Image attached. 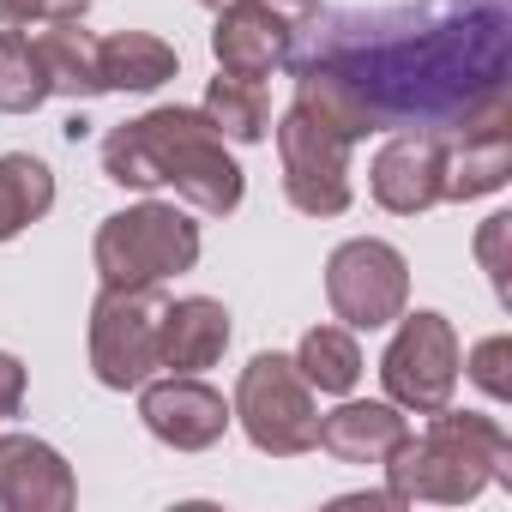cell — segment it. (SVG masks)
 Segmentation results:
<instances>
[{
    "label": "cell",
    "instance_id": "6da1fadb",
    "mask_svg": "<svg viewBox=\"0 0 512 512\" xmlns=\"http://www.w3.org/2000/svg\"><path fill=\"white\" fill-rule=\"evenodd\" d=\"M296 103L350 145L368 133H476L506 121L512 0H416L338 13L290 49Z\"/></svg>",
    "mask_w": 512,
    "mask_h": 512
},
{
    "label": "cell",
    "instance_id": "7a4b0ae2",
    "mask_svg": "<svg viewBox=\"0 0 512 512\" xmlns=\"http://www.w3.org/2000/svg\"><path fill=\"white\" fill-rule=\"evenodd\" d=\"M103 175L115 187H175L193 211L229 217L247 193L241 163L229 157V139L205 121V109H151L139 121H121L103 139Z\"/></svg>",
    "mask_w": 512,
    "mask_h": 512
},
{
    "label": "cell",
    "instance_id": "3957f363",
    "mask_svg": "<svg viewBox=\"0 0 512 512\" xmlns=\"http://www.w3.org/2000/svg\"><path fill=\"white\" fill-rule=\"evenodd\" d=\"M380 470H386V494L398 506H416V500L464 506L488 482H512V440L494 416L446 404L428 416L422 434H404Z\"/></svg>",
    "mask_w": 512,
    "mask_h": 512
},
{
    "label": "cell",
    "instance_id": "277c9868",
    "mask_svg": "<svg viewBox=\"0 0 512 512\" xmlns=\"http://www.w3.org/2000/svg\"><path fill=\"white\" fill-rule=\"evenodd\" d=\"M91 260H97L103 284H169L199 266V223L163 199L127 205V211L103 217Z\"/></svg>",
    "mask_w": 512,
    "mask_h": 512
},
{
    "label": "cell",
    "instance_id": "5b68a950",
    "mask_svg": "<svg viewBox=\"0 0 512 512\" xmlns=\"http://www.w3.org/2000/svg\"><path fill=\"white\" fill-rule=\"evenodd\" d=\"M229 416L241 422V434L272 452V458H302L314 452L320 440V404H314V386L302 380L296 356H278V350H260L241 380H235V404Z\"/></svg>",
    "mask_w": 512,
    "mask_h": 512
},
{
    "label": "cell",
    "instance_id": "8992f818",
    "mask_svg": "<svg viewBox=\"0 0 512 512\" xmlns=\"http://www.w3.org/2000/svg\"><path fill=\"white\" fill-rule=\"evenodd\" d=\"M163 308V284H103V296L91 302V374L109 392H139L163 368Z\"/></svg>",
    "mask_w": 512,
    "mask_h": 512
},
{
    "label": "cell",
    "instance_id": "52a82bcc",
    "mask_svg": "<svg viewBox=\"0 0 512 512\" xmlns=\"http://www.w3.org/2000/svg\"><path fill=\"white\" fill-rule=\"evenodd\" d=\"M458 332L446 314L422 308V314H398V338L386 344L380 356V386L398 410H416V416H434L452 404L458 392Z\"/></svg>",
    "mask_w": 512,
    "mask_h": 512
},
{
    "label": "cell",
    "instance_id": "ba28073f",
    "mask_svg": "<svg viewBox=\"0 0 512 512\" xmlns=\"http://www.w3.org/2000/svg\"><path fill=\"white\" fill-rule=\"evenodd\" d=\"M326 302L350 332H380L404 314L410 302V266L392 241L356 235L344 247H332L326 260Z\"/></svg>",
    "mask_w": 512,
    "mask_h": 512
},
{
    "label": "cell",
    "instance_id": "9c48e42d",
    "mask_svg": "<svg viewBox=\"0 0 512 512\" xmlns=\"http://www.w3.org/2000/svg\"><path fill=\"white\" fill-rule=\"evenodd\" d=\"M278 157H284V199L302 217L350 211V139L332 121L290 103V115L278 121Z\"/></svg>",
    "mask_w": 512,
    "mask_h": 512
},
{
    "label": "cell",
    "instance_id": "30bf717a",
    "mask_svg": "<svg viewBox=\"0 0 512 512\" xmlns=\"http://www.w3.org/2000/svg\"><path fill=\"white\" fill-rule=\"evenodd\" d=\"M139 416H145V428L163 440V446H175V452H205V446H217L223 434H229V404H223V392H211L205 380H193V374H169V380H145L139 386Z\"/></svg>",
    "mask_w": 512,
    "mask_h": 512
},
{
    "label": "cell",
    "instance_id": "8fae6325",
    "mask_svg": "<svg viewBox=\"0 0 512 512\" xmlns=\"http://www.w3.org/2000/svg\"><path fill=\"white\" fill-rule=\"evenodd\" d=\"M440 169H446V139L440 133H392L368 169L374 205L392 217H416L440 205Z\"/></svg>",
    "mask_w": 512,
    "mask_h": 512
},
{
    "label": "cell",
    "instance_id": "7c38bea8",
    "mask_svg": "<svg viewBox=\"0 0 512 512\" xmlns=\"http://www.w3.org/2000/svg\"><path fill=\"white\" fill-rule=\"evenodd\" d=\"M290 49H296V25L278 19L272 7H253V0L217 7V31H211L217 73H235V79H272L278 67H290Z\"/></svg>",
    "mask_w": 512,
    "mask_h": 512
},
{
    "label": "cell",
    "instance_id": "4fadbf2b",
    "mask_svg": "<svg viewBox=\"0 0 512 512\" xmlns=\"http://www.w3.org/2000/svg\"><path fill=\"white\" fill-rule=\"evenodd\" d=\"M79 500L73 464L37 434H0V506L7 512H67Z\"/></svg>",
    "mask_w": 512,
    "mask_h": 512
},
{
    "label": "cell",
    "instance_id": "5bb4252c",
    "mask_svg": "<svg viewBox=\"0 0 512 512\" xmlns=\"http://www.w3.org/2000/svg\"><path fill=\"white\" fill-rule=\"evenodd\" d=\"M229 350V308L211 296H187L163 308V338H157V362L169 374H199Z\"/></svg>",
    "mask_w": 512,
    "mask_h": 512
},
{
    "label": "cell",
    "instance_id": "9a60e30c",
    "mask_svg": "<svg viewBox=\"0 0 512 512\" xmlns=\"http://www.w3.org/2000/svg\"><path fill=\"white\" fill-rule=\"evenodd\" d=\"M410 434L404 410L386 398V404H338L332 416H320V440L338 464H386L392 446Z\"/></svg>",
    "mask_w": 512,
    "mask_h": 512
},
{
    "label": "cell",
    "instance_id": "2e32d148",
    "mask_svg": "<svg viewBox=\"0 0 512 512\" xmlns=\"http://www.w3.org/2000/svg\"><path fill=\"white\" fill-rule=\"evenodd\" d=\"M506 175H512V133H506V121L476 127V133H452L446 139V169H440V199L500 193Z\"/></svg>",
    "mask_w": 512,
    "mask_h": 512
},
{
    "label": "cell",
    "instance_id": "e0dca14e",
    "mask_svg": "<svg viewBox=\"0 0 512 512\" xmlns=\"http://www.w3.org/2000/svg\"><path fill=\"white\" fill-rule=\"evenodd\" d=\"M181 73V55L151 37V31H115V37H97V79L103 91H157Z\"/></svg>",
    "mask_w": 512,
    "mask_h": 512
},
{
    "label": "cell",
    "instance_id": "ac0fdd59",
    "mask_svg": "<svg viewBox=\"0 0 512 512\" xmlns=\"http://www.w3.org/2000/svg\"><path fill=\"white\" fill-rule=\"evenodd\" d=\"M37 55H43V73H49V91L61 97H103V79H97V37L79 31V19H55L43 25V37H31Z\"/></svg>",
    "mask_w": 512,
    "mask_h": 512
},
{
    "label": "cell",
    "instance_id": "d6986e66",
    "mask_svg": "<svg viewBox=\"0 0 512 512\" xmlns=\"http://www.w3.org/2000/svg\"><path fill=\"white\" fill-rule=\"evenodd\" d=\"M49 205H55V175L43 157H31V151L0 157V241L25 235L37 217H49Z\"/></svg>",
    "mask_w": 512,
    "mask_h": 512
},
{
    "label": "cell",
    "instance_id": "ffe728a7",
    "mask_svg": "<svg viewBox=\"0 0 512 512\" xmlns=\"http://www.w3.org/2000/svg\"><path fill=\"white\" fill-rule=\"evenodd\" d=\"M205 121L235 139V145H260L272 133V103H266V85L260 79H235V73H217L211 91H205Z\"/></svg>",
    "mask_w": 512,
    "mask_h": 512
},
{
    "label": "cell",
    "instance_id": "44dd1931",
    "mask_svg": "<svg viewBox=\"0 0 512 512\" xmlns=\"http://www.w3.org/2000/svg\"><path fill=\"white\" fill-rule=\"evenodd\" d=\"M296 368L314 392L326 398H350L356 380H362V350H356V332L350 326H314L296 350Z\"/></svg>",
    "mask_w": 512,
    "mask_h": 512
},
{
    "label": "cell",
    "instance_id": "7402d4cb",
    "mask_svg": "<svg viewBox=\"0 0 512 512\" xmlns=\"http://www.w3.org/2000/svg\"><path fill=\"white\" fill-rule=\"evenodd\" d=\"M49 97L55 91H49V73H43V55H37L31 31L0 25V109H7V115H31Z\"/></svg>",
    "mask_w": 512,
    "mask_h": 512
},
{
    "label": "cell",
    "instance_id": "603a6c76",
    "mask_svg": "<svg viewBox=\"0 0 512 512\" xmlns=\"http://www.w3.org/2000/svg\"><path fill=\"white\" fill-rule=\"evenodd\" d=\"M470 380H476L494 404L512 398V338H506V332H494V338H482V344L470 350Z\"/></svg>",
    "mask_w": 512,
    "mask_h": 512
},
{
    "label": "cell",
    "instance_id": "cb8c5ba5",
    "mask_svg": "<svg viewBox=\"0 0 512 512\" xmlns=\"http://www.w3.org/2000/svg\"><path fill=\"white\" fill-rule=\"evenodd\" d=\"M506 241H512V211H494V217L476 229V260H482V272H488V284H494L500 302L512 296V290H506Z\"/></svg>",
    "mask_w": 512,
    "mask_h": 512
},
{
    "label": "cell",
    "instance_id": "d4e9b609",
    "mask_svg": "<svg viewBox=\"0 0 512 512\" xmlns=\"http://www.w3.org/2000/svg\"><path fill=\"white\" fill-rule=\"evenodd\" d=\"M91 0H0V25H55V19H85Z\"/></svg>",
    "mask_w": 512,
    "mask_h": 512
},
{
    "label": "cell",
    "instance_id": "484cf974",
    "mask_svg": "<svg viewBox=\"0 0 512 512\" xmlns=\"http://www.w3.org/2000/svg\"><path fill=\"white\" fill-rule=\"evenodd\" d=\"M199 7H211V13H217V7H235V0H199ZM253 7H272V13H278V19H290L296 31H308V25L320 19V0H253Z\"/></svg>",
    "mask_w": 512,
    "mask_h": 512
},
{
    "label": "cell",
    "instance_id": "4316f807",
    "mask_svg": "<svg viewBox=\"0 0 512 512\" xmlns=\"http://www.w3.org/2000/svg\"><path fill=\"white\" fill-rule=\"evenodd\" d=\"M19 404H25V362L0 350V422H7Z\"/></svg>",
    "mask_w": 512,
    "mask_h": 512
}]
</instances>
